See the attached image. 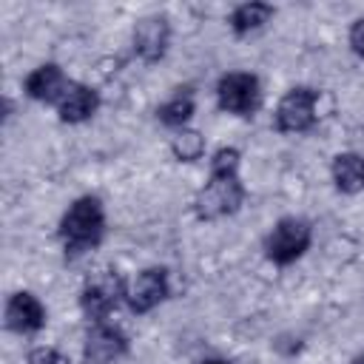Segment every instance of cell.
I'll use <instances>...</instances> for the list:
<instances>
[{
  "mask_svg": "<svg viewBox=\"0 0 364 364\" xmlns=\"http://www.w3.org/2000/svg\"><path fill=\"white\" fill-rule=\"evenodd\" d=\"M313 242V225L301 216H284L273 225V230L264 236V256L273 264H293L304 256V250Z\"/></svg>",
  "mask_w": 364,
  "mask_h": 364,
  "instance_id": "3",
  "label": "cell"
},
{
  "mask_svg": "<svg viewBox=\"0 0 364 364\" xmlns=\"http://www.w3.org/2000/svg\"><path fill=\"white\" fill-rule=\"evenodd\" d=\"M128 353V338L119 327L97 321L88 327L85 341H82V355L88 364H111Z\"/></svg>",
  "mask_w": 364,
  "mask_h": 364,
  "instance_id": "9",
  "label": "cell"
},
{
  "mask_svg": "<svg viewBox=\"0 0 364 364\" xmlns=\"http://www.w3.org/2000/svg\"><path fill=\"white\" fill-rule=\"evenodd\" d=\"M43 327H46V307L34 293L20 290L6 301V330H11V333H37Z\"/></svg>",
  "mask_w": 364,
  "mask_h": 364,
  "instance_id": "11",
  "label": "cell"
},
{
  "mask_svg": "<svg viewBox=\"0 0 364 364\" xmlns=\"http://www.w3.org/2000/svg\"><path fill=\"white\" fill-rule=\"evenodd\" d=\"M168 290H171L168 287V270L165 267H145L142 273L134 276V282H128V290H125L128 310L136 316H145L159 301L168 299Z\"/></svg>",
  "mask_w": 364,
  "mask_h": 364,
  "instance_id": "7",
  "label": "cell"
},
{
  "mask_svg": "<svg viewBox=\"0 0 364 364\" xmlns=\"http://www.w3.org/2000/svg\"><path fill=\"white\" fill-rule=\"evenodd\" d=\"M168 43H171V23L165 14H148L136 20L131 46L142 63H159L168 51Z\"/></svg>",
  "mask_w": 364,
  "mask_h": 364,
  "instance_id": "8",
  "label": "cell"
},
{
  "mask_svg": "<svg viewBox=\"0 0 364 364\" xmlns=\"http://www.w3.org/2000/svg\"><path fill=\"white\" fill-rule=\"evenodd\" d=\"M102 233H105V210L100 196L85 193L74 199L60 219V239L68 259L97 247L102 242Z\"/></svg>",
  "mask_w": 364,
  "mask_h": 364,
  "instance_id": "1",
  "label": "cell"
},
{
  "mask_svg": "<svg viewBox=\"0 0 364 364\" xmlns=\"http://www.w3.org/2000/svg\"><path fill=\"white\" fill-rule=\"evenodd\" d=\"M330 173H333V182L341 193H361L364 191V156L355 154V151H344L338 156H333V165H330Z\"/></svg>",
  "mask_w": 364,
  "mask_h": 364,
  "instance_id": "13",
  "label": "cell"
},
{
  "mask_svg": "<svg viewBox=\"0 0 364 364\" xmlns=\"http://www.w3.org/2000/svg\"><path fill=\"white\" fill-rule=\"evenodd\" d=\"M199 364H228V361H222V358H205V361H199Z\"/></svg>",
  "mask_w": 364,
  "mask_h": 364,
  "instance_id": "20",
  "label": "cell"
},
{
  "mask_svg": "<svg viewBox=\"0 0 364 364\" xmlns=\"http://www.w3.org/2000/svg\"><path fill=\"white\" fill-rule=\"evenodd\" d=\"M193 111H196V102H193V94L185 88H179V94H173L171 100H165L159 108H156V119L162 122V125H168V128H185V122L193 117Z\"/></svg>",
  "mask_w": 364,
  "mask_h": 364,
  "instance_id": "15",
  "label": "cell"
},
{
  "mask_svg": "<svg viewBox=\"0 0 364 364\" xmlns=\"http://www.w3.org/2000/svg\"><path fill=\"white\" fill-rule=\"evenodd\" d=\"M68 85H71V80H65V74H63V68L57 63H43V65H37L23 80V91H26L28 100H34V102H54V105L63 100Z\"/></svg>",
  "mask_w": 364,
  "mask_h": 364,
  "instance_id": "10",
  "label": "cell"
},
{
  "mask_svg": "<svg viewBox=\"0 0 364 364\" xmlns=\"http://www.w3.org/2000/svg\"><path fill=\"white\" fill-rule=\"evenodd\" d=\"M276 14V9L270 6V3H262V0H250V3H239L233 11H230V17H228V23H230V28H233V34H250V31H256V28H262L264 23H270V17Z\"/></svg>",
  "mask_w": 364,
  "mask_h": 364,
  "instance_id": "14",
  "label": "cell"
},
{
  "mask_svg": "<svg viewBox=\"0 0 364 364\" xmlns=\"http://www.w3.org/2000/svg\"><path fill=\"white\" fill-rule=\"evenodd\" d=\"M316 102H318V91L310 85H296L290 88L276 111H273V128L279 134H304L316 125Z\"/></svg>",
  "mask_w": 364,
  "mask_h": 364,
  "instance_id": "6",
  "label": "cell"
},
{
  "mask_svg": "<svg viewBox=\"0 0 364 364\" xmlns=\"http://www.w3.org/2000/svg\"><path fill=\"white\" fill-rule=\"evenodd\" d=\"M245 202V185L239 182V173H210L205 188L193 199V210L202 222H216L222 216H230Z\"/></svg>",
  "mask_w": 364,
  "mask_h": 364,
  "instance_id": "2",
  "label": "cell"
},
{
  "mask_svg": "<svg viewBox=\"0 0 364 364\" xmlns=\"http://www.w3.org/2000/svg\"><path fill=\"white\" fill-rule=\"evenodd\" d=\"M347 40H350V48H353V54L364 60V17H358V20L350 26V34H347Z\"/></svg>",
  "mask_w": 364,
  "mask_h": 364,
  "instance_id": "19",
  "label": "cell"
},
{
  "mask_svg": "<svg viewBox=\"0 0 364 364\" xmlns=\"http://www.w3.org/2000/svg\"><path fill=\"white\" fill-rule=\"evenodd\" d=\"M100 108V94L85 85V82H71L68 91L63 94V100L57 102V114H60V122H68V125H80L85 119H91Z\"/></svg>",
  "mask_w": 364,
  "mask_h": 364,
  "instance_id": "12",
  "label": "cell"
},
{
  "mask_svg": "<svg viewBox=\"0 0 364 364\" xmlns=\"http://www.w3.org/2000/svg\"><path fill=\"white\" fill-rule=\"evenodd\" d=\"M216 102L222 111L236 117H253L262 105L259 77L250 71H228L216 82Z\"/></svg>",
  "mask_w": 364,
  "mask_h": 364,
  "instance_id": "5",
  "label": "cell"
},
{
  "mask_svg": "<svg viewBox=\"0 0 364 364\" xmlns=\"http://www.w3.org/2000/svg\"><path fill=\"white\" fill-rule=\"evenodd\" d=\"M125 290H128V284L122 282V276L117 270L91 273L80 290V307H82L85 318L94 324L105 321L119 307V301L125 299Z\"/></svg>",
  "mask_w": 364,
  "mask_h": 364,
  "instance_id": "4",
  "label": "cell"
},
{
  "mask_svg": "<svg viewBox=\"0 0 364 364\" xmlns=\"http://www.w3.org/2000/svg\"><path fill=\"white\" fill-rule=\"evenodd\" d=\"M171 154L179 162H196L205 154V136L196 128H179L171 139Z\"/></svg>",
  "mask_w": 364,
  "mask_h": 364,
  "instance_id": "16",
  "label": "cell"
},
{
  "mask_svg": "<svg viewBox=\"0 0 364 364\" xmlns=\"http://www.w3.org/2000/svg\"><path fill=\"white\" fill-rule=\"evenodd\" d=\"M239 151L225 145L210 156V173H239Z\"/></svg>",
  "mask_w": 364,
  "mask_h": 364,
  "instance_id": "17",
  "label": "cell"
},
{
  "mask_svg": "<svg viewBox=\"0 0 364 364\" xmlns=\"http://www.w3.org/2000/svg\"><path fill=\"white\" fill-rule=\"evenodd\" d=\"M26 364H71V361H68V358H65L60 350L40 344V347H31V350H28Z\"/></svg>",
  "mask_w": 364,
  "mask_h": 364,
  "instance_id": "18",
  "label": "cell"
}]
</instances>
